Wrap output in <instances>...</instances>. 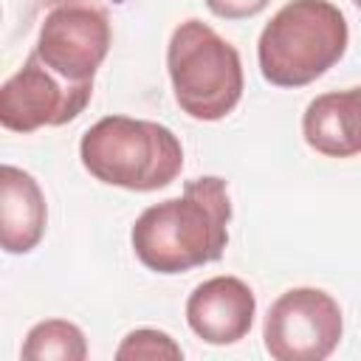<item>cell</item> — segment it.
<instances>
[{
	"label": "cell",
	"mask_w": 361,
	"mask_h": 361,
	"mask_svg": "<svg viewBox=\"0 0 361 361\" xmlns=\"http://www.w3.org/2000/svg\"><path fill=\"white\" fill-rule=\"evenodd\" d=\"M79 158L96 180L130 192L164 189L183 169L180 138L158 121L130 116H104L87 127Z\"/></svg>",
	"instance_id": "cell-2"
},
{
	"label": "cell",
	"mask_w": 361,
	"mask_h": 361,
	"mask_svg": "<svg viewBox=\"0 0 361 361\" xmlns=\"http://www.w3.org/2000/svg\"><path fill=\"white\" fill-rule=\"evenodd\" d=\"M203 3H206V8L214 17H223V20H245V17L259 14L271 0H203Z\"/></svg>",
	"instance_id": "cell-13"
},
{
	"label": "cell",
	"mask_w": 361,
	"mask_h": 361,
	"mask_svg": "<svg viewBox=\"0 0 361 361\" xmlns=\"http://www.w3.org/2000/svg\"><path fill=\"white\" fill-rule=\"evenodd\" d=\"M344 333L338 302L319 288H290L265 313L262 341L276 361H322Z\"/></svg>",
	"instance_id": "cell-6"
},
{
	"label": "cell",
	"mask_w": 361,
	"mask_h": 361,
	"mask_svg": "<svg viewBox=\"0 0 361 361\" xmlns=\"http://www.w3.org/2000/svg\"><path fill=\"white\" fill-rule=\"evenodd\" d=\"M93 96V85H76L54 73L37 54L0 87V124L11 133L62 127L73 121Z\"/></svg>",
	"instance_id": "cell-7"
},
{
	"label": "cell",
	"mask_w": 361,
	"mask_h": 361,
	"mask_svg": "<svg viewBox=\"0 0 361 361\" xmlns=\"http://www.w3.org/2000/svg\"><path fill=\"white\" fill-rule=\"evenodd\" d=\"M110 17L102 6L90 0H59L45 11L31 54L62 79L93 85L110 51Z\"/></svg>",
	"instance_id": "cell-5"
},
{
	"label": "cell",
	"mask_w": 361,
	"mask_h": 361,
	"mask_svg": "<svg viewBox=\"0 0 361 361\" xmlns=\"http://www.w3.org/2000/svg\"><path fill=\"white\" fill-rule=\"evenodd\" d=\"M231 200L217 175L186 180L178 197L144 209L130 231L141 265L155 274H183L217 262L228 243Z\"/></svg>",
	"instance_id": "cell-1"
},
{
	"label": "cell",
	"mask_w": 361,
	"mask_h": 361,
	"mask_svg": "<svg viewBox=\"0 0 361 361\" xmlns=\"http://www.w3.org/2000/svg\"><path fill=\"white\" fill-rule=\"evenodd\" d=\"M350 28L330 0H290L262 28L257 59L276 87H305L324 76L347 51Z\"/></svg>",
	"instance_id": "cell-3"
},
{
	"label": "cell",
	"mask_w": 361,
	"mask_h": 361,
	"mask_svg": "<svg viewBox=\"0 0 361 361\" xmlns=\"http://www.w3.org/2000/svg\"><path fill=\"white\" fill-rule=\"evenodd\" d=\"M25 361H85V333L68 319H45L34 324L23 341Z\"/></svg>",
	"instance_id": "cell-11"
},
{
	"label": "cell",
	"mask_w": 361,
	"mask_h": 361,
	"mask_svg": "<svg viewBox=\"0 0 361 361\" xmlns=\"http://www.w3.org/2000/svg\"><path fill=\"white\" fill-rule=\"evenodd\" d=\"M48 206L39 183L20 166L0 169V243L6 254H28L39 245Z\"/></svg>",
	"instance_id": "cell-9"
},
{
	"label": "cell",
	"mask_w": 361,
	"mask_h": 361,
	"mask_svg": "<svg viewBox=\"0 0 361 361\" xmlns=\"http://www.w3.org/2000/svg\"><path fill=\"white\" fill-rule=\"evenodd\" d=\"M166 71L178 107L197 121L226 118L243 96V59L203 20H183L166 45Z\"/></svg>",
	"instance_id": "cell-4"
},
{
	"label": "cell",
	"mask_w": 361,
	"mask_h": 361,
	"mask_svg": "<svg viewBox=\"0 0 361 361\" xmlns=\"http://www.w3.org/2000/svg\"><path fill=\"white\" fill-rule=\"evenodd\" d=\"M257 313L254 290L237 276H212L186 299V322L197 338L214 347L237 344L248 336Z\"/></svg>",
	"instance_id": "cell-8"
},
{
	"label": "cell",
	"mask_w": 361,
	"mask_h": 361,
	"mask_svg": "<svg viewBox=\"0 0 361 361\" xmlns=\"http://www.w3.org/2000/svg\"><path fill=\"white\" fill-rule=\"evenodd\" d=\"M353 3H355V6H358V8H361V0H353Z\"/></svg>",
	"instance_id": "cell-14"
},
{
	"label": "cell",
	"mask_w": 361,
	"mask_h": 361,
	"mask_svg": "<svg viewBox=\"0 0 361 361\" xmlns=\"http://www.w3.org/2000/svg\"><path fill=\"white\" fill-rule=\"evenodd\" d=\"M118 361H158V358H183V350L175 344V338L164 330H152V327H138L133 333H127L116 350Z\"/></svg>",
	"instance_id": "cell-12"
},
{
	"label": "cell",
	"mask_w": 361,
	"mask_h": 361,
	"mask_svg": "<svg viewBox=\"0 0 361 361\" xmlns=\"http://www.w3.org/2000/svg\"><path fill=\"white\" fill-rule=\"evenodd\" d=\"M302 135L310 149L327 158L361 155V87L316 96L305 107Z\"/></svg>",
	"instance_id": "cell-10"
}]
</instances>
